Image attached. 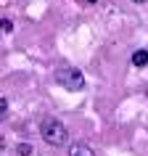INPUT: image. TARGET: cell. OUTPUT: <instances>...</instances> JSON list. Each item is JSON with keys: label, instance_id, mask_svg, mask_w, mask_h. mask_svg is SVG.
I'll return each mask as SVG.
<instances>
[{"label": "cell", "instance_id": "obj_1", "mask_svg": "<svg viewBox=\"0 0 148 156\" xmlns=\"http://www.w3.org/2000/svg\"><path fill=\"white\" fill-rule=\"evenodd\" d=\"M40 132H42V138H45V143H50V146H56V148H61V146L69 143V130H66V124L61 122V119H56V116L42 119Z\"/></svg>", "mask_w": 148, "mask_h": 156}, {"label": "cell", "instance_id": "obj_2", "mask_svg": "<svg viewBox=\"0 0 148 156\" xmlns=\"http://www.w3.org/2000/svg\"><path fill=\"white\" fill-rule=\"evenodd\" d=\"M56 82L66 90H82L85 87V74L79 69H74V66H61L56 72Z\"/></svg>", "mask_w": 148, "mask_h": 156}, {"label": "cell", "instance_id": "obj_3", "mask_svg": "<svg viewBox=\"0 0 148 156\" xmlns=\"http://www.w3.org/2000/svg\"><path fill=\"white\" fill-rule=\"evenodd\" d=\"M69 156H95V151H93L87 143H74V146L69 148Z\"/></svg>", "mask_w": 148, "mask_h": 156}, {"label": "cell", "instance_id": "obj_4", "mask_svg": "<svg viewBox=\"0 0 148 156\" xmlns=\"http://www.w3.org/2000/svg\"><path fill=\"white\" fill-rule=\"evenodd\" d=\"M146 64H148V50H146V48H138L135 53H132V66L143 69Z\"/></svg>", "mask_w": 148, "mask_h": 156}, {"label": "cell", "instance_id": "obj_5", "mask_svg": "<svg viewBox=\"0 0 148 156\" xmlns=\"http://www.w3.org/2000/svg\"><path fill=\"white\" fill-rule=\"evenodd\" d=\"M16 154L19 156H29V154H32V146H29V143H19V146H16Z\"/></svg>", "mask_w": 148, "mask_h": 156}, {"label": "cell", "instance_id": "obj_6", "mask_svg": "<svg viewBox=\"0 0 148 156\" xmlns=\"http://www.w3.org/2000/svg\"><path fill=\"white\" fill-rule=\"evenodd\" d=\"M13 24H11V19H0V32H11Z\"/></svg>", "mask_w": 148, "mask_h": 156}, {"label": "cell", "instance_id": "obj_7", "mask_svg": "<svg viewBox=\"0 0 148 156\" xmlns=\"http://www.w3.org/2000/svg\"><path fill=\"white\" fill-rule=\"evenodd\" d=\"M5 111H8V101H5V98H0V122H3Z\"/></svg>", "mask_w": 148, "mask_h": 156}, {"label": "cell", "instance_id": "obj_8", "mask_svg": "<svg viewBox=\"0 0 148 156\" xmlns=\"http://www.w3.org/2000/svg\"><path fill=\"white\" fill-rule=\"evenodd\" d=\"M132 3H148V0H132Z\"/></svg>", "mask_w": 148, "mask_h": 156}, {"label": "cell", "instance_id": "obj_9", "mask_svg": "<svg viewBox=\"0 0 148 156\" xmlns=\"http://www.w3.org/2000/svg\"><path fill=\"white\" fill-rule=\"evenodd\" d=\"M85 3H95V0H85Z\"/></svg>", "mask_w": 148, "mask_h": 156}]
</instances>
